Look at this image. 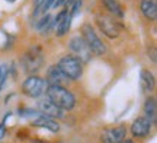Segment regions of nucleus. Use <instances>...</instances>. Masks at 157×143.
Returning <instances> with one entry per match:
<instances>
[{"label":"nucleus","mask_w":157,"mask_h":143,"mask_svg":"<svg viewBox=\"0 0 157 143\" xmlns=\"http://www.w3.org/2000/svg\"><path fill=\"white\" fill-rule=\"evenodd\" d=\"M47 98L50 99L51 102H54L58 107V108H61L63 111L66 109H73L74 105H76V98L71 92L68 91L67 88H64V86H57V85H48L47 88Z\"/></svg>","instance_id":"1"},{"label":"nucleus","mask_w":157,"mask_h":143,"mask_svg":"<svg viewBox=\"0 0 157 143\" xmlns=\"http://www.w3.org/2000/svg\"><path fill=\"white\" fill-rule=\"evenodd\" d=\"M44 51L41 47H29L26 51L23 53L21 57V64H22L25 73L34 74L36 73L42 64H44Z\"/></svg>","instance_id":"2"},{"label":"nucleus","mask_w":157,"mask_h":143,"mask_svg":"<svg viewBox=\"0 0 157 143\" xmlns=\"http://www.w3.org/2000/svg\"><path fill=\"white\" fill-rule=\"evenodd\" d=\"M57 66L70 80H77L83 74V63L74 54H67L58 60Z\"/></svg>","instance_id":"3"},{"label":"nucleus","mask_w":157,"mask_h":143,"mask_svg":"<svg viewBox=\"0 0 157 143\" xmlns=\"http://www.w3.org/2000/svg\"><path fill=\"white\" fill-rule=\"evenodd\" d=\"M82 38L86 42V46L89 48V51L95 56H103L106 53V46L102 42V40L98 37L95 29L92 28V25L86 23L82 28Z\"/></svg>","instance_id":"4"},{"label":"nucleus","mask_w":157,"mask_h":143,"mask_svg":"<svg viewBox=\"0 0 157 143\" xmlns=\"http://www.w3.org/2000/svg\"><path fill=\"white\" fill-rule=\"evenodd\" d=\"M47 88H48L47 80L44 77L36 76V74H31L22 83V92L29 98H39L41 95L45 93Z\"/></svg>","instance_id":"5"},{"label":"nucleus","mask_w":157,"mask_h":143,"mask_svg":"<svg viewBox=\"0 0 157 143\" xmlns=\"http://www.w3.org/2000/svg\"><path fill=\"white\" fill-rule=\"evenodd\" d=\"M96 22L99 25V28L103 34L109 37V38H118L121 34V23H118L115 19H112L108 15H98L96 16Z\"/></svg>","instance_id":"6"},{"label":"nucleus","mask_w":157,"mask_h":143,"mask_svg":"<svg viewBox=\"0 0 157 143\" xmlns=\"http://www.w3.org/2000/svg\"><path fill=\"white\" fill-rule=\"evenodd\" d=\"M68 48L74 53V56L80 60V62H89L92 53L89 51V48L86 46V42L83 41L82 37H73L68 41Z\"/></svg>","instance_id":"7"},{"label":"nucleus","mask_w":157,"mask_h":143,"mask_svg":"<svg viewBox=\"0 0 157 143\" xmlns=\"http://www.w3.org/2000/svg\"><path fill=\"white\" fill-rule=\"evenodd\" d=\"M153 123L147 117H138L132 121V124L129 127V132L134 137H147L151 132Z\"/></svg>","instance_id":"8"},{"label":"nucleus","mask_w":157,"mask_h":143,"mask_svg":"<svg viewBox=\"0 0 157 143\" xmlns=\"http://www.w3.org/2000/svg\"><path fill=\"white\" fill-rule=\"evenodd\" d=\"M127 136V127L117 126L103 130L101 134V143H119Z\"/></svg>","instance_id":"9"},{"label":"nucleus","mask_w":157,"mask_h":143,"mask_svg":"<svg viewBox=\"0 0 157 143\" xmlns=\"http://www.w3.org/2000/svg\"><path fill=\"white\" fill-rule=\"evenodd\" d=\"M38 111H41L44 115L52 117V118H63L64 117V111L58 108L54 102H51L48 98H41L38 101Z\"/></svg>","instance_id":"10"},{"label":"nucleus","mask_w":157,"mask_h":143,"mask_svg":"<svg viewBox=\"0 0 157 143\" xmlns=\"http://www.w3.org/2000/svg\"><path fill=\"white\" fill-rule=\"evenodd\" d=\"M47 83L48 85H57V86H64L66 83H68V77L66 74L63 73L60 67L57 66V64H52L48 67L47 70Z\"/></svg>","instance_id":"11"},{"label":"nucleus","mask_w":157,"mask_h":143,"mask_svg":"<svg viewBox=\"0 0 157 143\" xmlns=\"http://www.w3.org/2000/svg\"><path fill=\"white\" fill-rule=\"evenodd\" d=\"M32 126L35 127H44L47 130H50L52 133H58L60 132V124L57 123V120H54L52 117H48V115H41V117H36L34 121H32Z\"/></svg>","instance_id":"12"},{"label":"nucleus","mask_w":157,"mask_h":143,"mask_svg":"<svg viewBox=\"0 0 157 143\" xmlns=\"http://www.w3.org/2000/svg\"><path fill=\"white\" fill-rule=\"evenodd\" d=\"M140 7H141L143 15H144L147 19L156 21V18H157V3H156V0H141Z\"/></svg>","instance_id":"13"},{"label":"nucleus","mask_w":157,"mask_h":143,"mask_svg":"<svg viewBox=\"0 0 157 143\" xmlns=\"http://www.w3.org/2000/svg\"><path fill=\"white\" fill-rule=\"evenodd\" d=\"M140 80H141V88H143V91L146 92V93H150L156 88V79H154L151 72H148V70H146V69L141 70Z\"/></svg>","instance_id":"14"},{"label":"nucleus","mask_w":157,"mask_h":143,"mask_svg":"<svg viewBox=\"0 0 157 143\" xmlns=\"http://www.w3.org/2000/svg\"><path fill=\"white\" fill-rule=\"evenodd\" d=\"M144 114L151 123H156L157 120V104H156V98L154 97H148L144 102Z\"/></svg>","instance_id":"15"},{"label":"nucleus","mask_w":157,"mask_h":143,"mask_svg":"<svg viewBox=\"0 0 157 143\" xmlns=\"http://www.w3.org/2000/svg\"><path fill=\"white\" fill-rule=\"evenodd\" d=\"M102 3L105 5V7H106L112 15H115V16H118V18L124 16V9H122V6L119 5L118 0H102Z\"/></svg>","instance_id":"16"},{"label":"nucleus","mask_w":157,"mask_h":143,"mask_svg":"<svg viewBox=\"0 0 157 143\" xmlns=\"http://www.w3.org/2000/svg\"><path fill=\"white\" fill-rule=\"evenodd\" d=\"M71 21H73V15L70 13V10L67 12V15L64 16V19L61 21V23L57 26V35L58 37H63V35H66L68 32V29L71 26Z\"/></svg>","instance_id":"17"},{"label":"nucleus","mask_w":157,"mask_h":143,"mask_svg":"<svg viewBox=\"0 0 157 143\" xmlns=\"http://www.w3.org/2000/svg\"><path fill=\"white\" fill-rule=\"evenodd\" d=\"M17 114L23 117V118H32V117H41L42 113L38 111V109H34V108H19L17 109Z\"/></svg>","instance_id":"18"},{"label":"nucleus","mask_w":157,"mask_h":143,"mask_svg":"<svg viewBox=\"0 0 157 143\" xmlns=\"http://www.w3.org/2000/svg\"><path fill=\"white\" fill-rule=\"evenodd\" d=\"M54 5V0H45L42 5L39 6L38 9H35V13L34 16H39V15H45L47 12H48V9H50L51 6Z\"/></svg>","instance_id":"19"},{"label":"nucleus","mask_w":157,"mask_h":143,"mask_svg":"<svg viewBox=\"0 0 157 143\" xmlns=\"http://www.w3.org/2000/svg\"><path fill=\"white\" fill-rule=\"evenodd\" d=\"M50 21H51V16L48 15V13H45V15H42V18L38 21V23L35 25V28H36V29H42V31H44L45 26H48Z\"/></svg>","instance_id":"20"},{"label":"nucleus","mask_w":157,"mask_h":143,"mask_svg":"<svg viewBox=\"0 0 157 143\" xmlns=\"http://www.w3.org/2000/svg\"><path fill=\"white\" fill-rule=\"evenodd\" d=\"M67 9H64V10H61L60 12V13H58V15H57V18L56 19H54V23H52V25H54V26H58V25H60V23H61V21L63 19H64V16H66V15H67Z\"/></svg>","instance_id":"21"},{"label":"nucleus","mask_w":157,"mask_h":143,"mask_svg":"<svg viewBox=\"0 0 157 143\" xmlns=\"http://www.w3.org/2000/svg\"><path fill=\"white\" fill-rule=\"evenodd\" d=\"M148 57H150V60H151L153 63L157 62V54H156V48H154V47L148 48Z\"/></svg>","instance_id":"22"},{"label":"nucleus","mask_w":157,"mask_h":143,"mask_svg":"<svg viewBox=\"0 0 157 143\" xmlns=\"http://www.w3.org/2000/svg\"><path fill=\"white\" fill-rule=\"evenodd\" d=\"M5 134H6V126H5V121H2L0 123V140L5 137Z\"/></svg>","instance_id":"23"},{"label":"nucleus","mask_w":157,"mask_h":143,"mask_svg":"<svg viewBox=\"0 0 157 143\" xmlns=\"http://www.w3.org/2000/svg\"><path fill=\"white\" fill-rule=\"evenodd\" d=\"M32 2H34V7H35V9H38L39 6L45 2V0H32Z\"/></svg>","instance_id":"24"},{"label":"nucleus","mask_w":157,"mask_h":143,"mask_svg":"<svg viewBox=\"0 0 157 143\" xmlns=\"http://www.w3.org/2000/svg\"><path fill=\"white\" fill-rule=\"evenodd\" d=\"M119 143H135L134 140H131V139H124V140H121Z\"/></svg>","instance_id":"25"},{"label":"nucleus","mask_w":157,"mask_h":143,"mask_svg":"<svg viewBox=\"0 0 157 143\" xmlns=\"http://www.w3.org/2000/svg\"><path fill=\"white\" fill-rule=\"evenodd\" d=\"M5 74V72H3V67H0V79H2V76Z\"/></svg>","instance_id":"26"},{"label":"nucleus","mask_w":157,"mask_h":143,"mask_svg":"<svg viewBox=\"0 0 157 143\" xmlns=\"http://www.w3.org/2000/svg\"><path fill=\"white\" fill-rule=\"evenodd\" d=\"M6 2H7V3H15L16 0H6Z\"/></svg>","instance_id":"27"},{"label":"nucleus","mask_w":157,"mask_h":143,"mask_svg":"<svg viewBox=\"0 0 157 143\" xmlns=\"http://www.w3.org/2000/svg\"><path fill=\"white\" fill-rule=\"evenodd\" d=\"M58 143H63V142H58Z\"/></svg>","instance_id":"28"}]
</instances>
